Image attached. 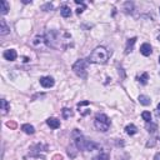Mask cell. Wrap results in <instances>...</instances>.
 Wrapping results in <instances>:
<instances>
[{"instance_id":"cell-1","label":"cell","mask_w":160,"mask_h":160,"mask_svg":"<svg viewBox=\"0 0 160 160\" xmlns=\"http://www.w3.org/2000/svg\"><path fill=\"white\" fill-rule=\"evenodd\" d=\"M109 59V53L108 50L104 46H98L94 49L89 58H88V61L89 63H94V64H105Z\"/></svg>"},{"instance_id":"cell-2","label":"cell","mask_w":160,"mask_h":160,"mask_svg":"<svg viewBox=\"0 0 160 160\" xmlns=\"http://www.w3.org/2000/svg\"><path fill=\"white\" fill-rule=\"evenodd\" d=\"M74 140H75V146L78 148V150H81V151H93L96 148H99V145L96 144V143L84 138L83 135L75 136Z\"/></svg>"},{"instance_id":"cell-3","label":"cell","mask_w":160,"mask_h":160,"mask_svg":"<svg viewBox=\"0 0 160 160\" xmlns=\"http://www.w3.org/2000/svg\"><path fill=\"white\" fill-rule=\"evenodd\" d=\"M88 64L89 61H86L85 59H79L74 63L73 65V71L78 75L81 79H86L88 77Z\"/></svg>"},{"instance_id":"cell-4","label":"cell","mask_w":160,"mask_h":160,"mask_svg":"<svg viewBox=\"0 0 160 160\" xmlns=\"http://www.w3.org/2000/svg\"><path fill=\"white\" fill-rule=\"evenodd\" d=\"M94 125L95 128L99 130V131H108L109 128H110V119L105 115V114H96L95 115V119H94Z\"/></svg>"},{"instance_id":"cell-5","label":"cell","mask_w":160,"mask_h":160,"mask_svg":"<svg viewBox=\"0 0 160 160\" xmlns=\"http://www.w3.org/2000/svg\"><path fill=\"white\" fill-rule=\"evenodd\" d=\"M31 45L36 48V49H41V48H44L46 45V39L44 35H36L34 39H33L31 41Z\"/></svg>"},{"instance_id":"cell-6","label":"cell","mask_w":160,"mask_h":160,"mask_svg":"<svg viewBox=\"0 0 160 160\" xmlns=\"http://www.w3.org/2000/svg\"><path fill=\"white\" fill-rule=\"evenodd\" d=\"M54 83L55 81H54V79L52 77H43V78H40V85L43 86V88H45V89L54 86Z\"/></svg>"},{"instance_id":"cell-7","label":"cell","mask_w":160,"mask_h":160,"mask_svg":"<svg viewBox=\"0 0 160 160\" xmlns=\"http://www.w3.org/2000/svg\"><path fill=\"white\" fill-rule=\"evenodd\" d=\"M3 56H4V59H5V60L14 61L15 59L18 58V54H16V52H15L14 49H8V50H5V52H4Z\"/></svg>"},{"instance_id":"cell-8","label":"cell","mask_w":160,"mask_h":160,"mask_svg":"<svg viewBox=\"0 0 160 160\" xmlns=\"http://www.w3.org/2000/svg\"><path fill=\"white\" fill-rule=\"evenodd\" d=\"M46 124H48L52 129H58V128H60V120H58L56 118H49V119L46 120Z\"/></svg>"},{"instance_id":"cell-9","label":"cell","mask_w":160,"mask_h":160,"mask_svg":"<svg viewBox=\"0 0 160 160\" xmlns=\"http://www.w3.org/2000/svg\"><path fill=\"white\" fill-rule=\"evenodd\" d=\"M151 52H153V50H151V45L148 44V43H144L140 46V53L144 56H149L151 54Z\"/></svg>"},{"instance_id":"cell-10","label":"cell","mask_w":160,"mask_h":160,"mask_svg":"<svg viewBox=\"0 0 160 160\" xmlns=\"http://www.w3.org/2000/svg\"><path fill=\"white\" fill-rule=\"evenodd\" d=\"M0 35H6V34H9L10 33V28L6 25V21L4 19L0 20Z\"/></svg>"},{"instance_id":"cell-11","label":"cell","mask_w":160,"mask_h":160,"mask_svg":"<svg viewBox=\"0 0 160 160\" xmlns=\"http://www.w3.org/2000/svg\"><path fill=\"white\" fill-rule=\"evenodd\" d=\"M136 43V38H130V39H128V41H126V46H125V53L126 54H129L131 50H133V46H134V44Z\"/></svg>"},{"instance_id":"cell-12","label":"cell","mask_w":160,"mask_h":160,"mask_svg":"<svg viewBox=\"0 0 160 160\" xmlns=\"http://www.w3.org/2000/svg\"><path fill=\"white\" fill-rule=\"evenodd\" d=\"M125 133L128 134V135H135L138 133V128L134 124H129L125 126Z\"/></svg>"},{"instance_id":"cell-13","label":"cell","mask_w":160,"mask_h":160,"mask_svg":"<svg viewBox=\"0 0 160 160\" xmlns=\"http://www.w3.org/2000/svg\"><path fill=\"white\" fill-rule=\"evenodd\" d=\"M9 3L5 2V0H2L0 2V13H2V15H5L8 14V11H9Z\"/></svg>"},{"instance_id":"cell-14","label":"cell","mask_w":160,"mask_h":160,"mask_svg":"<svg viewBox=\"0 0 160 160\" xmlns=\"http://www.w3.org/2000/svg\"><path fill=\"white\" fill-rule=\"evenodd\" d=\"M21 130H23L25 134H29V135H33V134L35 133L34 126L30 125V124H24V125L21 126Z\"/></svg>"},{"instance_id":"cell-15","label":"cell","mask_w":160,"mask_h":160,"mask_svg":"<svg viewBox=\"0 0 160 160\" xmlns=\"http://www.w3.org/2000/svg\"><path fill=\"white\" fill-rule=\"evenodd\" d=\"M60 13H61V15L64 16V18H69V16L71 15L70 8H69V6H66V5H63V6L60 8Z\"/></svg>"},{"instance_id":"cell-16","label":"cell","mask_w":160,"mask_h":160,"mask_svg":"<svg viewBox=\"0 0 160 160\" xmlns=\"http://www.w3.org/2000/svg\"><path fill=\"white\" fill-rule=\"evenodd\" d=\"M139 103H140L141 105L148 106V105H150L151 100H150V98H149V96H146V95H140V96H139Z\"/></svg>"},{"instance_id":"cell-17","label":"cell","mask_w":160,"mask_h":160,"mask_svg":"<svg viewBox=\"0 0 160 160\" xmlns=\"http://www.w3.org/2000/svg\"><path fill=\"white\" fill-rule=\"evenodd\" d=\"M2 113H3V115H5L8 111H9V109H10V105H9V103L6 102L5 99H2Z\"/></svg>"},{"instance_id":"cell-18","label":"cell","mask_w":160,"mask_h":160,"mask_svg":"<svg viewBox=\"0 0 160 160\" xmlns=\"http://www.w3.org/2000/svg\"><path fill=\"white\" fill-rule=\"evenodd\" d=\"M145 128H146V130H148L149 133H155V131L158 130V125H156L155 123H151V121H149V123H146Z\"/></svg>"},{"instance_id":"cell-19","label":"cell","mask_w":160,"mask_h":160,"mask_svg":"<svg viewBox=\"0 0 160 160\" xmlns=\"http://www.w3.org/2000/svg\"><path fill=\"white\" fill-rule=\"evenodd\" d=\"M124 10H125V13L131 14L133 10H134V4H133L131 2H126V3L124 4Z\"/></svg>"},{"instance_id":"cell-20","label":"cell","mask_w":160,"mask_h":160,"mask_svg":"<svg viewBox=\"0 0 160 160\" xmlns=\"http://www.w3.org/2000/svg\"><path fill=\"white\" fill-rule=\"evenodd\" d=\"M61 114H63V116L65 118V119H68V118L74 115V113L71 111V109H69V108H64L63 110H61Z\"/></svg>"},{"instance_id":"cell-21","label":"cell","mask_w":160,"mask_h":160,"mask_svg":"<svg viewBox=\"0 0 160 160\" xmlns=\"http://www.w3.org/2000/svg\"><path fill=\"white\" fill-rule=\"evenodd\" d=\"M148 80H149V74L148 73H144L141 77H139V83L141 84V85H145V84H148Z\"/></svg>"},{"instance_id":"cell-22","label":"cell","mask_w":160,"mask_h":160,"mask_svg":"<svg viewBox=\"0 0 160 160\" xmlns=\"http://www.w3.org/2000/svg\"><path fill=\"white\" fill-rule=\"evenodd\" d=\"M93 160H109V155L106 153H100L99 155L93 158Z\"/></svg>"},{"instance_id":"cell-23","label":"cell","mask_w":160,"mask_h":160,"mask_svg":"<svg viewBox=\"0 0 160 160\" xmlns=\"http://www.w3.org/2000/svg\"><path fill=\"white\" fill-rule=\"evenodd\" d=\"M141 118H143V119H144L146 123L151 121V114H150V111H143Z\"/></svg>"},{"instance_id":"cell-24","label":"cell","mask_w":160,"mask_h":160,"mask_svg":"<svg viewBox=\"0 0 160 160\" xmlns=\"http://www.w3.org/2000/svg\"><path fill=\"white\" fill-rule=\"evenodd\" d=\"M53 4H50V3H46V4H44L43 6H41V10H44V11H49V10H52L53 9Z\"/></svg>"},{"instance_id":"cell-25","label":"cell","mask_w":160,"mask_h":160,"mask_svg":"<svg viewBox=\"0 0 160 160\" xmlns=\"http://www.w3.org/2000/svg\"><path fill=\"white\" fill-rule=\"evenodd\" d=\"M6 126H8V128H10V129H16V123L15 121H8Z\"/></svg>"},{"instance_id":"cell-26","label":"cell","mask_w":160,"mask_h":160,"mask_svg":"<svg viewBox=\"0 0 160 160\" xmlns=\"http://www.w3.org/2000/svg\"><path fill=\"white\" fill-rule=\"evenodd\" d=\"M84 10H85V4H83L80 8H78V9H77V14H81Z\"/></svg>"},{"instance_id":"cell-27","label":"cell","mask_w":160,"mask_h":160,"mask_svg":"<svg viewBox=\"0 0 160 160\" xmlns=\"http://www.w3.org/2000/svg\"><path fill=\"white\" fill-rule=\"evenodd\" d=\"M53 160H63V156L60 154H56V155L53 156Z\"/></svg>"},{"instance_id":"cell-28","label":"cell","mask_w":160,"mask_h":160,"mask_svg":"<svg viewBox=\"0 0 160 160\" xmlns=\"http://www.w3.org/2000/svg\"><path fill=\"white\" fill-rule=\"evenodd\" d=\"M154 160H160V153H156V154H155Z\"/></svg>"},{"instance_id":"cell-29","label":"cell","mask_w":160,"mask_h":160,"mask_svg":"<svg viewBox=\"0 0 160 160\" xmlns=\"http://www.w3.org/2000/svg\"><path fill=\"white\" fill-rule=\"evenodd\" d=\"M23 3H24V4H31V2H29V0H24Z\"/></svg>"},{"instance_id":"cell-30","label":"cell","mask_w":160,"mask_h":160,"mask_svg":"<svg viewBox=\"0 0 160 160\" xmlns=\"http://www.w3.org/2000/svg\"><path fill=\"white\" fill-rule=\"evenodd\" d=\"M158 109H159V110H160V103H159V105H158Z\"/></svg>"},{"instance_id":"cell-31","label":"cell","mask_w":160,"mask_h":160,"mask_svg":"<svg viewBox=\"0 0 160 160\" xmlns=\"http://www.w3.org/2000/svg\"><path fill=\"white\" fill-rule=\"evenodd\" d=\"M159 63H160V56H159Z\"/></svg>"},{"instance_id":"cell-32","label":"cell","mask_w":160,"mask_h":160,"mask_svg":"<svg viewBox=\"0 0 160 160\" xmlns=\"http://www.w3.org/2000/svg\"><path fill=\"white\" fill-rule=\"evenodd\" d=\"M159 13H160V8H159Z\"/></svg>"},{"instance_id":"cell-33","label":"cell","mask_w":160,"mask_h":160,"mask_svg":"<svg viewBox=\"0 0 160 160\" xmlns=\"http://www.w3.org/2000/svg\"><path fill=\"white\" fill-rule=\"evenodd\" d=\"M159 140H160V139H159Z\"/></svg>"}]
</instances>
